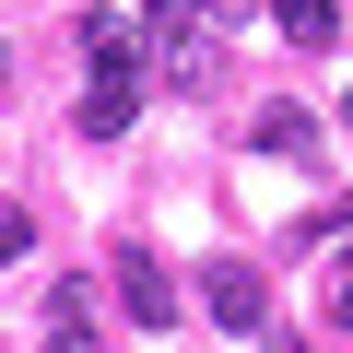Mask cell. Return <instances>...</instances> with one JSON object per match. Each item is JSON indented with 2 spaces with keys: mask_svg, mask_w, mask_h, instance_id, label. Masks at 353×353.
Instances as JSON below:
<instances>
[{
  "mask_svg": "<svg viewBox=\"0 0 353 353\" xmlns=\"http://www.w3.org/2000/svg\"><path fill=\"white\" fill-rule=\"evenodd\" d=\"M141 48H165V59H153L165 83H212L224 12H212V0H141Z\"/></svg>",
  "mask_w": 353,
  "mask_h": 353,
  "instance_id": "1",
  "label": "cell"
},
{
  "mask_svg": "<svg viewBox=\"0 0 353 353\" xmlns=\"http://www.w3.org/2000/svg\"><path fill=\"white\" fill-rule=\"evenodd\" d=\"M83 59H94V94H141V24L94 12V24H83Z\"/></svg>",
  "mask_w": 353,
  "mask_h": 353,
  "instance_id": "2",
  "label": "cell"
},
{
  "mask_svg": "<svg viewBox=\"0 0 353 353\" xmlns=\"http://www.w3.org/2000/svg\"><path fill=\"white\" fill-rule=\"evenodd\" d=\"M201 306H212L224 330H259V318H271V283H259L248 259H212V271H201Z\"/></svg>",
  "mask_w": 353,
  "mask_h": 353,
  "instance_id": "3",
  "label": "cell"
},
{
  "mask_svg": "<svg viewBox=\"0 0 353 353\" xmlns=\"http://www.w3.org/2000/svg\"><path fill=\"white\" fill-rule=\"evenodd\" d=\"M118 306H130V330H165V318H176V271L130 248V259H118Z\"/></svg>",
  "mask_w": 353,
  "mask_h": 353,
  "instance_id": "4",
  "label": "cell"
},
{
  "mask_svg": "<svg viewBox=\"0 0 353 353\" xmlns=\"http://www.w3.org/2000/svg\"><path fill=\"white\" fill-rule=\"evenodd\" d=\"M271 24H283L294 48H330V36H341V12H330V0H271Z\"/></svg>",
  "mask_w": 353,
  "mask_h": 353,
  "instance_id": "5",
  "label": "cell"
},
{
  "mask_svg": "<svg viewBox=\"0 0 353 353\" xmlns=\"http://www.w3.org/2000/svg\"><path fill=\"white\" fill-rule=\"evenodd\" d=\"M259 153H318V118L306 106H259Z\"/></svg>",
  "mask_w": 353,
  "mask_h": 353,
  "instance_id": "6",
  "label": "cell"
},
{
  "mask_svg": "<svg viewBox=\"0 0 353 353\" xmlns=\"http://www.w3.org/2000/svg\"><path fill=\"white\" fill-rule=\"evenodd\" d=\"M130 106H141V94H83V141H118V130H130Z\"/></svg>",
  "mask_w": 353,
  "mask_h": 353,
  "instance_id": "7",
  "label": "cell"
},
{
  "mask_svg": "<svg viewBox=\"0 0 353 353\" xmlns=\"http://www.w3.org/2000/svg\"><path fill=\"white\" fill-rule=\"evenodd\" d=\"M330 330H353V259L330 271Z\"/></svg>",
  "mask_w": 353,
  "mask_h": 353,
  "instance_id": "8",
  "label": "cell"
},
{
  "mask_svg": "<svg viewBox=\"0 0 353 353\" xmlns=\"http://www.w3.org/2000/svg\"><path fill=\"white\" fill-rule=\"evenodd\" d=\"M24 248H36V224H24V212H0V259H24Z\"/></svg>",
  "mask_w": 353,
  "mask_h": 353,
  "instance_id": "9",
  "label": "cell"
},
{
  "mask_svg": "<svg viewBox=\"0 0 353 353\" xmlns=\"http://www.w3.org/2000/svg\"><path fill=\"white\" fill-rule=\"evenodd\" d=\"M341 130H353V94H341Z\"/></svg>",
  "mask_w": 353,
  "mask_h": 353,
  "instance_id": "10",
  "label": "cell"
},
{
  "mask_svg": "<svg viewBox=\"0 0 353 353\" xmlns=\"http://www.w3.org/2000/svg\"><path fill=\"white\" fill-rule=\"evenodd\" d=\"M271 353H306V341H271Z\"/></svg>",
  "mask_w": 353,
  "mask_h": 353,
  "instance_id": "11",
  "label": "cell"
},
{
  "mask_svg": "<svg viewBox=\"0 0 353 353\" xmlns=\"http://www.w3.org/2000/svg\"><path fill=\"white\" fill-rule=\"evenodd\" d=\"M0 71H12V48H0Z\"/></svg>",
  "mask_w": 353,
  "mask_h": 353,
  "instance_id": "12",
  "label": "cell"
}]
</instances>
